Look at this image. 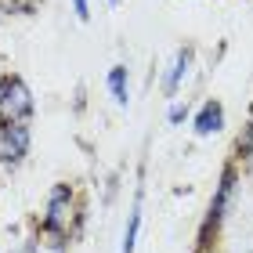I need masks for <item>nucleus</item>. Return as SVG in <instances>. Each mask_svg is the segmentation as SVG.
Instances as JSON below:
<instances>
[{"label": "nucleus", "instance_id": "1", "mask_svg": "<svg viewBox=\"0 0 253 253\" xmlns=\"http://www.w3.org/2000/svg\"><path fill=\"white\" fill-rule=\"evenodd\" d=\"M84 224V203H80V192L69 185V181H58L51 185L47 199H43V213H40V235L43 246L54 253H65L69 239L80 232Z\"/></svg>", "mask_w": 253, "mask_h": 253}, {"label": "nucleus", "instance_id": "2", "mask_svg": "<svg viewBox=\"0 0 253 253\" xmlns=\"http://www.w3.org/2000/svg\"><path fill=\"white\" fill-rule=\"evenodd\" d=\"M235 188H239V167L228 163L221 170V177H217L213 195H210V206H206V217L199 224V250H210V243L217 239V232H221V224L228 221L232 203H235Z\"/></svg>", "mask_w": 253, "mask_h": 253}, {"label": "nucleus", "instance_id": "3", "mask_svg": "<svg viewBox=\"0 0 253 253\" xmlns=\"http://www.w3.org/2000/svg\"><path fill=\"white\" fill-rule=\"evenodd\" d=\"M37 112L33 90L22 76L4 73L0 76V123H29Z\"/></svg>", "mask_w": 253, "mask_h": 253}, {"label": "nucleus", "instance_id": "4", "mask_svg": "<svg viewBox=\"0 0 253 253\" xmlns=\"http://www.w3.org/2000/svg\"><path fill=\"white\" fill-rule=\"evenodd\" d=\"M33 148V126L29 123H0V167L15 170L26 163Z\"/></svg>", "mask_w": 253, "mask_h": 253}, {"label": "nucleus", "instance_id": "5", "mask_svg": "<svg viewBox=\"0 0 253 253\" xmlns=\"http://www.w3.org/2000/svg\"><path fill=\"white\" fill-rule=\"evenodd\" d=\"M192 65H195V47H188V43H185V47H177L174 58H170V65H167V73H163V80H159L163 98L177 101L181 87H185V80L192 76Z\"/></svg>", "mask_w": 253, "mask_h": 253}, {"label": "nucleus", "instance_id": "6", "mask_svg": "<svg viewBox=\"0 0 253 253\" xmlns=\"http://www.w3.org/2000/svg\"><path fill=\"white\" fill-rule=\"evenodd\" d=\"M224 105H221V101H217V98H206L203 101V105L199 109H195L192 112V134L195 137H213V134H221L224 130Z\"/></svg>", "mask_w": 253, "mask_h": 253}, {"label": "nucleus", "instance_id": "7", "mask_svg": "<svg viewBox=\"0 0 253 253\" xmlns=\"http://www.w3.org/2000/svg\"><path fill=\"white\" fill-rule=\"evenodd\" d=\"M105 87H109V94L112 101H116L120 109L130 105V69L126 65H112L109 73H105Z\"/></svg>", "mask_w": 253, "mask_h": 253}, {"label": "nucleus", "instance_id": "8", "mask_svg": "<svg viewBox=\"0 0 253 253\" xmlns=\"http://www.w3.org/2000/svg\"><path fill=\"white\" fill-rule=\"evenodd\" d=\"M137 235H141V188L134 192L130 213H126V228H123V243H120V253H134V250H137Z\"/></svg>", "mask_w": 253, "mask_h": 253}, {"label": "nucleus", "instance_id": "9", "mask_svg": "<svg viewBox=\"0 0 253 253\" xmlns=\"http://www.w3.org/2000/svg\"><path fill=\"white\" fill-rule=\"evenodd\" d=\"M235 156L239 159H253V109H250V120L243 123V130L235 137Z\"/></svg>", "mask_w": 253, "mask_h": 253}, {"label": "nucleus", "instance_id": "10", "mask_svg": "<svg viewBox=\"0 0 253 253\" xmlns=\"http://www.w3.org/2000/svg\"><path fill=\"white\" fill-rule=\"evenodd\" d=\"M188 120H192V105H188V101H170L167 123H170V126H181V123H188Z\"/></svg>", "mask_w": 253, "mask_h": 253}, {"label": "nucleus", "instance_id": "11", "mask_svg": "<svg viewBox=\"0 0 253 253\" xmlns=\"http://www.w3.org/2000/svg\"><path fill=\"white\" fill-rule=\"evenodd\" d=\"M73 15H76L80 22H87V18H90V0H73Z\"/></svg>", "mask_w": 253, "mask_h": 253}, {"label": "nucleus", "instance_id": "12", "mask_svg": "<svg viewBox=\"0 0 253 253\" xmlns=\"http://www.w3.org/2000/svg\"><path fill=\"white\" fill-rule=\"evenodd\" d=\"M4 7H11V11H33L37 0H4Z\"/></svg>", "mask_w": 253, "mask_h": 253}, {"label": "nucleus", "instance_id": "13", "mask_svg": "<svg viewBox=\"0 0 253 253\" xmlns=\"http://www.w3.org/2000/svg\"><path fill=\"white\" fill-rule=\"evenodd\" d=\"M0 22H4V0H0Z\"/></svg>", "mask_w": 253, "mask_h": 253}, {"label": "nucleus", "instance_id": "14", "mask_svg": "<svg viewBox=\"0 0 253 253\" xmlns=\"http://www.w3.org/2000/svg\"><path fill=\"white\" fill-rule=\"evenodd\" d=\"M105 4H112V7H116V4H120V0H105Z\"/></svg>", "mask_w": 253, "mask_h": 253}, {"label": "nucleus", "instance_id": "15", "mask_svg": "<svg viewBox=\"0 0 253 253\" xmlns=\"http://www.w3.org/2000/svg\"><path fill=\"white\" fill-rule=\"evenodd\" d=\"M246 253H253V246H250V250H246Z\"/></svg>", "mask_w": 253, "mask_h": 253}]
</instances>
